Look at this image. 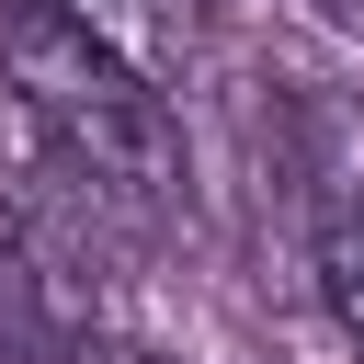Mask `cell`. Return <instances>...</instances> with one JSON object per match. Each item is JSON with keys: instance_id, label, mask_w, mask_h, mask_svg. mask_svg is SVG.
Listing matches in <instances>:
<instances>
[{"instance_id": "cell-1", "label": "cell", "mask_w": 364, "mask_h": 364, "mask_svg": "<svg viewBox=\"0 0 364 364\" xmlns=\"http://www.w3.org/2000/svg\"><path fill=\"white\" fill-rule=\"evenodd\" d=\"M0 80H11V114H23V136H34V159L57 182H80L91 205H125V216L182 205V114H171V80H148L136 57L91 46L46 0H11L0 11Z\"/></svg>"}, {"instance_id": "cell-2", "label": "cell", "mask_w": 364, "mask_h": 364, "mask_svg": "<svg viewBox=\"0 0 364 364\" xmlns=\"http://www.w3.org/2000/svg\"><path fill=\"white\" fill-rule=\"evenodd\" d=\"M57 23H80L91 46H114V57H136L148 80H182L193 68V46H205V0H46Z\"/></svg>"}, {"instance_id": "cell-3", "label": "cell", "mask_w": 364, "mask_h": 364, "mask_svg": "<svg viewBox=\"0 0 364 364\" xmlns=\"http://www.w3.org/2000/svg\"><path fill=\"white\" fill-rule=\"evenodd\" d=\"M318 296H330L341 341L364 353V205H341V216L318 228Z\"/></svg>"}, {"instance_id": "cell-4", "label": "cell", "mask_w": 364, "mask_h": 364, "mask_svg": "<svg viewBox=\"0 0 364 364\" xmlns=\"http://www.w3.org/2000/svg\"><path fill=\"white\" fill-rule=\"evenodd\" d=\"M46 364H159V353H136V341H114V330H68Z\"/></svg>"}]
</instances>
